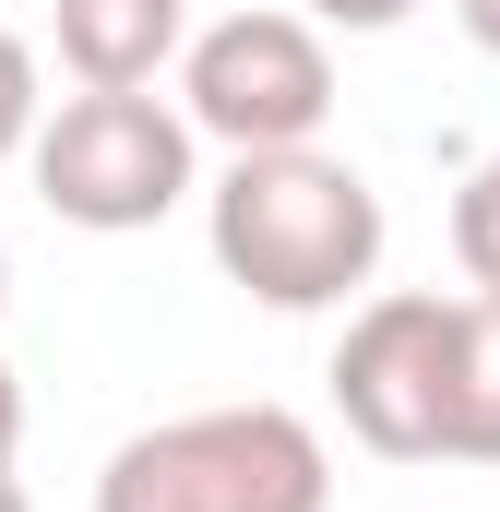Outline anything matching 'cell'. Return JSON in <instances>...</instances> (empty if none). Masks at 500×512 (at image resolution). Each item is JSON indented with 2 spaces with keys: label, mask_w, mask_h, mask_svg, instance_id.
<instances>
[{
  "label": "cell",
  "mask_w": 500,
  "mask_h": 512,
  "mask_svg": "<svg viewBox=\"0 0 500 512\" xmlns=\"http://www.w3.org/2000/svg\"><path fill=\"white\" fill-rule=\"evenodd\" d=\"M203 239L227 262V286H250L262 310H346L381 274V191L322 155V143H274V155H227Z\"/></svg>",
  "instance_id": "1"
},
{
  "label": "cell",
  "mask_w": 500,
  "mask_h": 512,
  "mask_svg": "<svg viewBox=\"0 0 500 512\" xmlns=\"http://www.w3.org/2000/svg\"><path fill=\"white\" fill-rule=\"evenodd\" d=\"M96 512H334V453L298 405H191L96 465Z\"/></svg>",
  "instance_id": "2"
},
{
  "label": "cell",
  "mask_w": 500,
  "mask_h": 512,
  "mask_svg": "<svg viewBox=\"0 0 500 512\" xmlns=\"http://www.w3.org/2000/svg\"><path fill=\"white\" fill-rule=\"evenodd\" d=\"M24 167H36V203L60 215V227H84V239H131V227H167L203 179V131L179 120L155 84H84V96H60V108H36V143H24Z\"/></svg>",
  "instance_id": "3"
},
{
  "label": "cell",
  "mask_w": 500,
  "mask_h": 512,
  "mask_svg": "<svg viewBox=\"0 0 500 512\" xmlns=\"http://www.w3.org/2000/svg\"><path fill=\"white\" fill-rule=\"evenodd\" d=\"M179 120L227 155H274V143H322L334 120V48L310 12H227L191 24L179 48Z\"/></svg>",
  "instance_id": "4"
},
{
  "label": "cell",
  "mask_w": 500,
  "mask_h": 512,
  "mask_svg": "<svg viewBox=\"0 0 500 512\" xmlns=\"http://www.w3.org/2000/svg\"><path fill=\"white\" fill-rule=\"evenodd\" d=\"M334 417L381 465H441V429H453V298H429V286L358 298L346 346H334Z\"/></svg>",
  "instance_id": "5"
},
{
  "label": "cell",
  "mask_w": 500,
  "mask_h": 512,
  "mask_svg": "<svg viewBox=\"0 0 500 512\" xmlns=\"http://www.w3.org/2000/svg\"><path fill=\"white\" fill-rule=\"evenodd\" d=\"M48 36L72 84H155L191 48V0H48Z\"/></svg>",
  "instance_id": "6"
},
{
  "label": "cell",
  "mask_w": 500,
  "mask_h": 512,
  "mask_svg": "<svg viewBox=\"0 0 500 512\" xmlns=\"http://www.w3.org/2000/svg\"><path fill=\"white\" fill-rule=\"evenodd\" d=\"M441 465H500V298H453V429Z\"/></svg>",
  "instance_id": "7"
},
{
  "label": "cell",
  "mask_w": 500,
  "mask_h": 512,
  "mask_svg": "<svg viewBox=\"0 0 500 512\" xmlns=\"http://www.w3.org/2000/svg\"><path fill=\"white\" fill-rule=\"evenodd\" d=\"M453 262H465L477 298H500V155H477L465 191H453Z\"/></svg>",
  "instance_id": "8"
},
{
  "label": "cell",
  "mask_w": 500,
  "mask_h": 512,
  "mask_svg": "<svg viewBox=\"0 0 500 512\" xmlns=\"http://www.w3.org/2000/svg\"><path fill=\"white\" fill-rule=\"evenodd\" d=\"M36 108H48V96H36V48H24V36L0 24V167H12L24 143H36Z\"/></svg>",
  "instance_id": "9"
},
{
  "label": "cell",
  "mask_w": 500,
  "mask_h": 512,
  "mask_svg": "<svg viewBox=\"0 0 500 512\" xmlns=\"http://www.w3.org/2000/svg\"><path fill=\"white\" fill-rule=\"evenodd\" d=\"M298 12H310V24H334V36H393L417 0H298Z\"/></svg>",
  "instance_id": "10"
},
{
  "label": "cell",
  "mask_w": 500,
  "mask_h": 512,
  "mask_svg": "<svg viewBox=\"0 0 500 512\" xmlns=\"http://www.w3.org/2000/svg\"><path fill=\"white\" fill-rule=\"evenodd\" d=\"M12 441H24V382H12V358H0V465H12Z\"/></svg>",
  "instance_id": "11"
},
{
  "label": "cell",
  "mask_w": 500,
  "mask_h": 512,
  "mask_svg": "<svg viewBox=\"0 0 500 512\" xmlns=\"http://www.w3.org/2000/svg\"><path fill=\"white\" fill-rule=\"evenodd\" d=\"M453 12H465V36H477V48L500 60V0H453Z\"/></svg>",
  "instance_id": "12"
},
{
  "label": "cell",
  "mask_w": 500,
  "mask_h": 512,
  "mask_svg": "<svg viewBox=\"0 0 500 512\" xmlns=\"http://www.w3.org/2000/svg\"><path fill=\"white\" fill-rule=\"evenodd\" d=\"M0 512H36V501H24V477H12V465H0Z\"/></svg>",
  "instance_id": "13"
},
{
  "label": "cell",
  "mask_w": 500,
  "mask_h": 512,
  "mask_svg": "<svg viewBox=\"0 0 500 512\" xmlns=\"http://www.w3.org/2000/svg\"><path fill=\"white\" fill-rule=\"evenodd\" d=\"M0 298H12V251H0Z\"/></svg>",
  "instance_id": "14"
}]
</instances>
